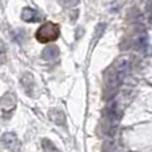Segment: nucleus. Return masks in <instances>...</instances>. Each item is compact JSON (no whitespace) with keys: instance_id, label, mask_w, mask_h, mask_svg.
Wrapping results in <instances>:
<instances>
[{"instance_id":"1","label":"nucleus","mask_w":152,"mask_h":152,"mask_svg":"<svg viewBox=\"0 0 152 152\" xmlns=\"http://www.w3.org/2000/svg\"><path fill=\"white\" fill-rule=\"evenodd\" d=\"M129 61L128 59H119L116 60L104 74V97H111L118 88L121 86L123 79L128 71Z\"/></svg>"},{"instance_id":"4","label":"nucleus","mask_w":152,"mask_h":152,"mask_svg":"<svg viewBox=\"0 0 152 152\" xmlns=\"http://www.w3.org/2000/svg\"><path fill=\"white\" fill-rule=\"evenodd\" d=\"M1 142L7 150H10L12 152H20L21 151V142L18 139V136H16L15 134H12V132H5V134L1 136Z\"/></svg>"},{"instance_id":"2","label":"nucleus","mask_w":152,"mask_h":152,"mask_svg":"<svg viewBox=\"0 0 152 152\" xmlns=\"http://www.w3.org/2000/svg\"><path fill=\"white\" fill-rule=\"evenodd\" d=\"M60 36V27L58 24L48 21L44 23L43 26L39 27V29L36 31V39L40 43H50L55 42L58 37Z\"/></svg>"},{"instance_id":"8","label":"nucleus","mask_w":152,"mask_h":152,"mask_svg":"<svg viewBox=\"0 0 152 152\" xmlns=\"http://www.w3.org/2000/svg\"><path fill=\"white\" fill-rule=\"evenodd\" d=\"M48 116H50L51 121H53L56 126H66V116L60 110L53 108V110H51L48 112Z\"/></svg>"},{"instance_id":"3","label":"nucleus","mask_w":152,"mask_h":152,"mask_svg":"<svg viewBox=\"0 0 152 152\" xmlns=\"http://www.w3.org/2000/svg\"><path fill=\"white\" fill-rule=\"evenodd\" d=\"M16 105H18V100L12 92H7L3 95V97L0 99V119L3 120L11 119L16 110Z\"/></svg>"},{"instance_id":"7","label":"nucleus","mask_w":152,"mask_h":152,"mask_svg":"<svg viewBox=\"0 0 152 152\" xmlns=\"http://www.w3.org/2000/svg\"><path fill=\"white\" fill-rule=\"evenodd\" d=\"M21 19L27 23H37L40 21V15L37 11H35L34 8H29V7H26L23 11H21Z\"/></svg>"},{"instance_id":"9","label":"nucleus","mask_w":152,"mask_h":152,"mask_svg":"<svg viewBox=\"0 0 152 152\" xmlns=\"http://www.w3.org/2000/svg\"><path fill=\"white\" fill-rule=\"evenodd\" d=\"M42 147H43V151L44 152H60L58 147L51 142L50 139H43L42 140Z\"/></svg>"},{"instance_id":"5","label":"nucleus","mask_w":152,"mask_h":152,"mask_svg":"<svg viewBox=\"0 0 152 152\" xmlns=\"http://www.w3.org/2000/svg\"><path fill=\"white\" fill-rule=\"evenodd\" d=\"M20 83L24 91H26V94L29 95V96H34L35 92H36V81H35L32 74H29V72L23 74V76L20 77Z\"/></svg>"},{"instance_id":"6","label":"nucleus","mask_w":152,"mask_h":152,"mask_svg":"<svg viewBox=\"0 0 152 152\" xmlns=\"http://www.w3.org/2000/svg\"><path fill=\"white\" fill-rule=\"evenodd\" d=\"M59 55H60V50L58 45H48L42 52V58L47 61H55L59 58Z\"/></svg>"},{"instance_id":"11","label":"nucleus","mask_w":152,"mask_h":152,"mask_svg":"<svg viewBox=\"0 0 152 152\" xmlns=\"http://www.w3.org/2000/svg\"><path fill=\"white\" fill-rule=\"evenodd\" d=\"M60 3L64 7H75L80 3V0H60Z\"/></svg>"},{"instance_id":"10","label":"nucleus","mask_w":152,"mask_h":152,"mask_svg":"<svg viewBox=\"0 0 152 152\" xmlns=\"http://www.w3.org/2000/svg\"><path fill=\"white\" fill-rule=\"evenodd\" d=\"M7 61V47L5 44L0 40V63H5Z\"/></svg>"}]
</instances>
